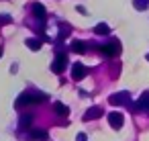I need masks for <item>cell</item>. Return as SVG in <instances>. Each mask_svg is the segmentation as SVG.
<instances>
[{
    "label": "cell",
    "mask_w": 149,
    "mask_h": 141,
    "mask_svg": "<svg viewBox=\"0 0 149 141\" xmlns=\"http://www.w3.org/2000/svg\"><path fill=\"white\" fill-rule=\"evenodd\" d=\"M43 100H47V94H45V92H37V90H27V92H21V96L17 98L15 106H17V108H25V106H35V104H41Z\"/></svg>",
    "instance_id": "6da1fadb"
},
{
    "label": "cell",
    "mask_w": 149,
    "mask_h": 141,
    "mask_svg": "<svg viewBox=\"0 0 149 141\" xmlns=\"http://www.w3.org/2000/svg\"><path fill=\"white\" fill-rule=\"evenodd\" d=\"M98 51L106 57H116L120 53V43L118 39H110V41H104V43H98Z\"/></svg>",
    "instance_id": "7a4b0ae2"
},
{
    "label": "cell",
    "mask_w": 149,
    "mask_h": 141,
    "mask_svg": "<svg viewBox=\"0 0 149 141\" xmlns=\"http://www.w3.org/2000/svg\"><path fill=\"white\" fill-rule=\"evenodd\" d=\"M68 64H70V61H68V55L59 51V53H55V59L51 61V72H55V74H61V72L68 68Z\"/></svg>",
    "instance_id": "3957f363"
},
{
    "label": "cell",
    "mask_w": 149,
    "mask_h": 141,
    "mask_svg": "<svg viewBox=\"0 0 149 141\" xmlns=\"http://www.w3.org/2000/svg\"><path fill=\"white\" fill-rule=\"evenodd\" d=\"M108 102L114 104V106H123V104H129L131 102V92L123 90V92H116L112 96H108Z\"/></svg>",
    "instance_id": "277c9868"
},
{
    "label": "cell",
    "mask_w": 149,
    "mask_h": 141,
    "mask_svg": "<svg viewBox=\"0 0 149 141\" xmlns=\"http://www.w3.org/2000/svg\"><path fill=\"white\" fill-rule=\"evenodd\" d=\"M133 110H135V112L141 110V112L149 114V92H143V94L139 96V100L133 104Z\"/></svg>",
    "instance_id": "5b68a950"
},
{
    "label": "cell",
    "mask_w": 149,
    "mask_h": 141,
    "mask_svg": "<svg viewBox=\"0 0 149 141\" xmlns=\"http://www.w3.org/2000/svg\"><path fill=\"white\" fill-rule=\"evenodd\" d=\"M31 13H33V17H35L39 23H43L45 17H47V10H45V6H43L41 2H33V4H31Z\"/></svg>",
    "instance_id": "8992f818"
},
{
    "label": "cell",
    "mask_w": 149,
    "mask_h": 141,
    "mask_svg": "<svg viewBox=\"0 0 149 141\" xmlns=\"http://www.w3.org/2000/svg\"><path fill=\"white\" fill-rule=\"evenodd\" d=\"M86 76H88V68H86L84 64L76 61V64L72 66V78H74V80H82V78H86Z\"/></svg>",
    "instance_id": "52a82bcc"
},
{
    "label": "cell",
    "mask_w": 149,
    "mask_h": 141,
    "mask_svg": "<svg viewBox=\"0 0 149 141\" xmlns=\"http://www.w3.org/2000/svg\"><path fill=\"white\" fill-rule=\"evenodd\" d=\"M108 123H110V127H112V129H116V131H118V129L123 127V123H125V117H123L120 112L112 110V112L108 114Z\"/></svg>",
    "instance_id": "ba28073f"
},
{
    "label": "cell",
    "mask_w": 149,
    "mask_h": 141,
    "mask_svg": "<svg viewBox=\"0 0 149 141\" xmlns=\"http://www.w3.org/2000/svg\"><path fill=\"white\" fill-rule=\"evenodd\" d=\"M29 139L31 141H49V133L43 129H31L29 131Z\"/></svg>",
    "instance_id": "9c48e42d"
},
{
    "label": "cell",
    "mask_w": 149,
    "mask_h": 141,
    "mask_svg": "<svg viewBox=\"0 0 149 141\" xmlns=\"http://www.w3.org/2000/svg\"><path fill=\"white\" fill-rule=\"evenodd\" d=\"M104 114V110L100 108V106H90L88 110H86V114H84V121H92V119H100Z\"/></svg>",
    "instance_id": "30bf717a"
},
{
    "label": "cell",
    "mask_w": 149,
    "mask_h": 141,
    "mask_svg": "<svg viewBox=\"0 0 149 141\" xmlns=\"http://www.w3.org/2000/svg\"><path fill=\"white\" fill-rule=\"evenodd\" d=\"M25 43H27V47H29V49H33V51H39L43 41H41V39H37V37H29Z\"/></svg>",
    "instance_id": "8fae6325"
},
{
    "label": "cell",
    "mask_w": 149,
    "mask_h": 141,
    "mask_svg": "<svg viewBox=\"0 0 149 141\" xmlns=\"http://www.w3.org/2000/svg\"><path fill=\"white\" fill-rule=\"evenodd\" d=\"M70 51H74V53H84L86 51V41H74L72 45H70Z\"/></svg>",
    "instance_id": "7c38bea8"
},
{
    "label": "cell",
    "mask_w": 149,
    "mask_h": 141,
    "mask_svg": "<svg viewBox=\"0 0 149 141\" xmlns=\"http://www.w3.org/2000/svg\"><path fill=\"white\" fill-rule=\"evenodd\" d=\"M53 108H55V114H57V117H68V114H70V108H68L63 102H55Z\"/></svg>",
    "instance_id": "4fadbf2b"
},
{
    "label": "cell",
    "mask_w": 149,
    "mask_h": 141,
    "mask_svg": "<svg viewBox=\"0 0 149 141\" xmlns=\"http://www.w3.org/2000/svg\"><path fill=\"white\" fill-rule=\"evenodd\" d=\"M33 125V114H23L19 119V129H29Z\"/></svg>",
    "instance_id": "5bb4252c"
},
{
    "label": "cell",
    "mask_w": 149,
    "mask_h": 141,
    "mask_svg": "<svg viewBox=\"0 0 149 141\" xmlns=\"http://www.w3.org/2000/svg\"><path fill=\"white\" fill-rule=\"evenodd\" d=\"M94 33H96V35H108V33H110V27H108L106 23H98V25L94 27Z\"/></svg>",
    "instance_id": "9a60e30c"
},
{
    "label": "cell",
    "mask_w": 149,
    "mask_h": 141,
    "mask_svg": "<svg viewBox=\"0 0 149 141\" xmlns=\"http://www.w3.org/2000/svg\"><path fill=\"white\" fill-rule=\"evenodd\" d=\"M133 6H135L137 10H145V8L149 6V0H133Z\"/></svg>",
    "instance_id": "2e32d148"
},
{
    "label": "cell",
    "mask_w": 149,
    "mask_h": 141,
    "mask_svg": "<svg viewBox=\"0 0 149 141\" xmlns=\"http://www.w3.org/2000/svg\"><path fill=\"white\" fill-rule=\"evenodd\" d=\"M70 33H72L70 25H59V37H61V39H65V37H68Z\"/></svg>",
    "instance_id": "e0dca14e"
},
{
    "label": "cell",
    "mask_w": 149,
    "mask_h": 141,
    "mask_svg": "<svg viewBox=\"0 0 149 141\" xmlns=\"http://www.w3.org/2000/svg\"><path fill=\"white\" fill-rule=\"evenodd\" d=\"M0 23H13V19L8 15H0Z\"/></svg>",
    "instance_id": "ac0fdd59"
},
{
    "label": "cell",
    "mask_w": 149,
    "mask_h": 141,
    "mask_svg": "<svg viewBox=\"0 0 149 141\" xmlns=\"http://www.w3.org/2000/svg\"><path fill=\"white\" fill-rule=\"evenodd\" d=\"M76 141H86V133H78V137H76Z\"/></svg>",
    "instance_id": "d6986e66"
},
{
    "label": "cell",
    "mask_w": 149,
    "mask_h": 141,
    "mask_svg": "<svg viewBox=\"0 0 149 141\" xmlns=\"http://www.w3.org/2000/svg\"><path fill=\"white\" fill-rule=\"evenodd\" d=\"M2 51H4V49H2V47H0V57H2Z\"/></svg>",
    "instance_id": "ffe728a7"
},
{
    "label": "cell",
    "mask_w": 149,
    "mask_h": 141,
    "mask_svg": "<svg viewBox=\"0 0 149 141\" xmlns=\"http://www.w3.org/2000/svg\"><path fill=\"white\" fill-rule=\"evenodd\" d=\"M147 59H149V53H147Z\"/></svg>",
    "instance_id": "44dd1931"
}]
</instances>
